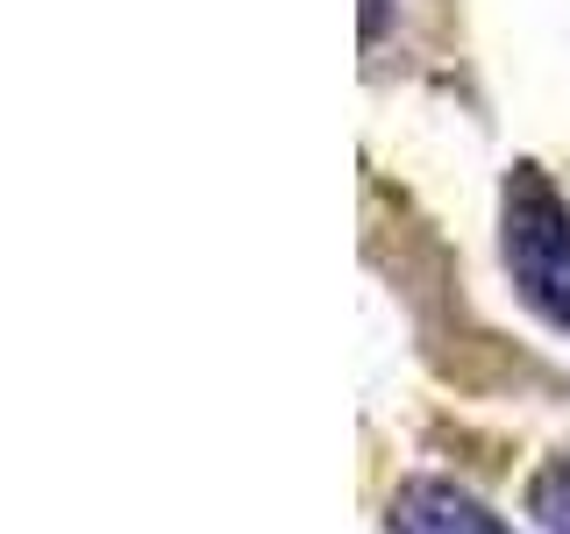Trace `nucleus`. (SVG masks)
I'll use <instances>...</instances> for the list:
<instances>
[{"label": "nucleus", "mask_w": 570, "mask_h": 534, "mask_svg": "<svg viewBox=\"0 0 570 534\" xmlns=\"http://www.w3.org/2000/svg\"><path fill=\"white\" fill-rule=\"evenodd\" d=\"M499 243H507V271L521 285V299L549 328L570 335V207L549 186V171L513 165L507 200H499Z\"/></svg>", "instance_id": "1"}, {"label": "nucleus", "mask_w": 570, "mask_h": 534, "mask_svg": "<svg viewBox=\"0 0 570 534\" xmlns=\"http://www.w3.org/2000/svg\"><path fill=\"white\" fill-rule=\"evenodd\" d=\"M385 527L392 534H507V527H499V513H485L471 492L442 485V477H414V485L392 498Z\"/></svg>", "instance_id": "2"}, {"label": "nucleus", "mask_w": 570, "mask_h": 534, "mask_svg": "<svg viewBox=\"0 0 570 534\" xmlns=\"http://www.w3.org/2000/svg\"><path fill=\"white\" fill-rule=\"evenodd\" d=\"M528 513L542 534H570V456H549L528 485Z\"/></svg>", "instance_id": "3"}, {"label": "nucleus", "mask_w": 570, "mask_h": 534, "mask_svg": "<svg viewBox=\"0 0 570 534\" xmlns=\"http://www.w3.org/2000/svg\"><path fill=\"white\" fill-rule=\"evenodd\" d=\"M385 29V0H364V36H379Z\"/></svg>", "instance_id": "4"}]
</instances>
